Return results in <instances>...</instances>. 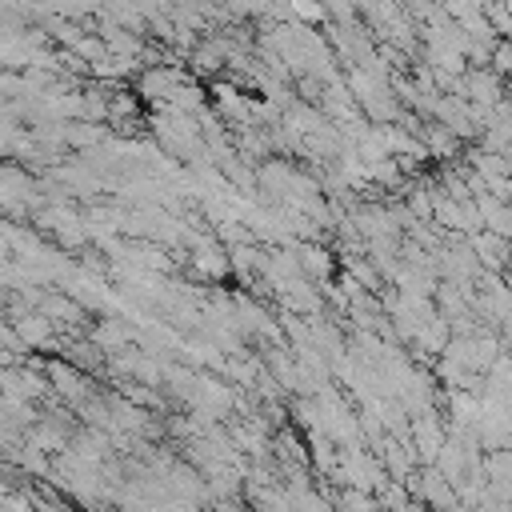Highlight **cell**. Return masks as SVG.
Instances as JSON below:
<instances>
[{
  "label": "cell",
  "instance_id": "7",
  "mask_svg": "<svg viewBox=\"0 0 512 512\" xmlns=\"http://www.w3.org/2000/svg\"><path fill=\"white\" fill-rule=\"evenodd\" d=\"M4 324H12L16 336H20L28 348H52V340H56V324H52L44 312H20L16 320H4Z\"/></svg>",
  "mask_w": 512,
  "mask_h": 512
},
{
  "label": "cell",
  "instance_id": "3",
  "mask_svg": "<svg viewBox=\"0 0 512 512\" xmlns=\"http://www.w3.org/2000/svg\"><path fill=\"white\" fill-rule=\"evenodd\" d=\"M212 104H216V112L224 116V120H236L240 128H248L252 124V108H256V100H248L244 92H240V84H232V80H212Z\"/></svg>",
  "mask_w": 512,
  "mask_h": 512
},
{
  "label": "cell",
  "instance_id": "4",
  "mask_svg": "<svg viewBox=\"0 0 512 512\" xmlns=\"http://www.w3.org/2000/svg\"><path fill=\"white\" fill-rule=\"evenodd\" d=\"M468 240V248L480 256V268L484 272H496V276H504L508 272V264H512V244L508 240H500L496 232H472V236H464Z\"/></svg>",
  "mask_w": 512,
  "mask_h": 512
},
{
  "label": "cell",
  "instance_id": "10",
  "mask_svg": "<svg viewBox=\"0 0 512 512\" xmlns=\"http://www.w3.org/2000/svg\"><path fill=\"white\" fill-rule=\"evenodd\" d=\"M64 360L88 376L92 368H100V364H104V352H100L92 340H80V344H64Z\"/></svg>",
  "mask_w": 512,
  "mask_h": 512
},
{
  "label": "cell",
  "instance_id": "1",
  "mask_svg": "<svg viewBox=\"0 0 512 512\" xmlns=\"http://www.w3.org/2000/svg\"><path fill=\"white\" fill-rule=\"evenodd\" d=\"M188 264H192V272H196V276H204V280H224V276L232 272L228 248L216 240V232H200V236H196Z\"/></svg>",
  "mask_w": 512,
  "mask_h": 512
},
{
  "label": "cell",
  "instance_id": "8",
  "mask_svg": "<svg viewBox=\"0 0 512 512\" xmlns=\"http://www.w3.org/2000/svg\"><path fill=\"white\" fill-rule=\"evenodd\" d=\"M36 312H44L56 328H76V324H84V316H88V312H84L68 292H48V296L40 300V308H36Z\"/></svg>",
  "mask_w": 512,
  "mask_h": 512
},
{
  "label": "cell",
  "instance_id": "6",
  "mask_svg": "<svg viewBox=\"0 0 512 512\" xmlns=\"http://www.w3.org/2000/svg\"><path fill=\"white\" fill-rule=\"evenodd\" d=\"M292 252L300 256V272H304V280H320V288L324 284H332V268H336V260H332V252L324 248V244H292Z\"/></svg>",
  "mask_w": 512,
  "mask_h": 512
},
{
  "label": "cell",
  "instance_id": "5",
  "mask_svg": "<svg viewBox=\"0 0 512 512\" xmlns=\"http://www.w3.org/2000/svg\"><path fill=\"white\" fill-rule=\"evenodd\" d=\"M420 144L428 148V156H436V160H444V164H452V160H460V156L468 152V144H464L460 136H452V132H448L444 124H436V120H424Z\"/></svg>",
  "mask_w": 512,
  "mask_h": 512
},
{
  "label": "cell",
  "instance_id": "12",
  "mask_svg": "<svg viewBox=\"0 0 512 512\" xmlns=\"http://www.w3.org/2000/svg\"><path fill=\"white\" fill-rule=\"evenodd\" d=\"M492 72L500 80H512V40H496V48H492Z\"/></svg>",
  "mask_w": 512,
  "mask_h": 512
},
{
  "label": "cell",
  "instance_id": "2",
  "mask_svg": "<svg viewBox=\"0 0 512 512\" xmlns=\"http://www.w3.org/2000/svg\"><path fill=\"white\" fill-rule=\"evenodd\" d=\"M44 372H48V380H52V392H56V396H64L68 404L84 408V404L92 400L88 376H84L80 368H72L68 360H48V364H44Z\"/></svg>",
  "mask_w": 512,
  "mask_h": 512
},
{
  "label": "cell",
  "instance_id": "11",
  "mask_svg": "<svg viewBox=\"0 0 512 512\" xmlns=\"http://www.w3.org/2000/svg\"><path fill=\"white\" fill-rule=\"evenodd\" d=\"M332 504H336V512H380V500L360 488H340V496Z\"/></svg>",
  "mask_w": 512,
  "mask_h": 512
},
{
  "label": "cell",
  "instance_id": "9",
  "mask_svg": "<svg viewBox=\"0 0 512 512\" xmlns=\"http://www.w3.org/2000/svg\"><path fill=\"white\" fill-rule=\"evenodd\" d=\"M476 208L484 216V228L512 244V204H500L492 192H484V196H476Z\"/></svg>",
  "mask_w": 512,
  "mask_h": 512
},
{
  "label": "cell",
  "instance_id": "13",
  "mask_svg": "<svg viewBox=\"0 0 512 512\" xmlns=\"http://www.w3.org/2000/svg\"><path fill=\"white\" fill-rule=\"evenodd\" d=\"M288 12H292L296 24H300V20H328V8H324V4H320V8H316V4H288Z\"/></svg>",
  "mask_w": 512,
  "mask_h": 512
}]
</instances>
